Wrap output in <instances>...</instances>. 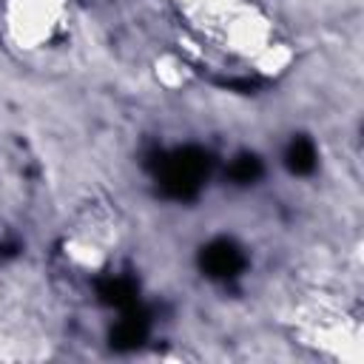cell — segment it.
I'll use <instances>...</instances> for the list:
<instances>
[{"mask_svg": "<svg viewBox=\"0 0 364 364\" xmlns=\"http://www.w3.org/2000/svg\"><path fill=\"white\" fill-rule=\"evenodd\" d=\"M3 34L23 54L57 46L71 26V0H3Z\"/></svg>", "mask_w": 364, "mask_h": 364, "instance_id": "cell-3", "label": "cell"}, {"mask_svg": "<svg viewBox=\"0 0 364 364\" xmlns=\"http://www.w3.org/2000/svg\"><path fill=\"white\" fill-rule=\"evenodd\" d=\"M65 259L80 270H100L108 262V239L100 230H74L65 239Z\"/></svg>", "mask_w": 364, "mask_h": 364, "instance_id": "cell-5", "label": "cell"}, {"mask_svg": "<svg viewBox=\"0 0 364 364\" xmlns=\"http://www.w3.org/2000/svg\"><path fill=\"white\" fill-rule=\"evenodd\" d=\"M176 6L208 46L262 74L287 68L290 48L279 40L273 20L253 0H176Z\"/></svg>", "mask_w": 364, "mask_h": 364, "instance_id": "cell-1", "label": "cell"}, {"mask_svg": "<svg viewBox=\"0 0 364 364\" xmlns=\"http://www.w3.org/2000/svg\"><path fill=\"white\" fill-rule=\"evenodd\" d=\"M299 344L313 347L324 358L361 361V321L350 307L330 293L301 299L290 316Z\"/></svg>", "mask_w": 364, "mask_h": 364, "instance_id": "cell-2", "label": "cell"}, {"mask_svg": "<svg viewBox=\"0 0 364 364\" xmlns=\"http://www.w3.org/2000/svg\"><path fill=\"white\" fill-rule=\"evenodd\" d=\"M28 290L14 276L0 273V355H28L31 341Z\"/></svg>", "mask_w": 364, "mask_h": 364, "instance_id": "cell-4", "label": "cell"}, {"mask_svg": "<svg viewBox=\"0 0 364 364\" xmlns=\"http://www.w3.org/2000/svg\"><path fill=\"white\" fill-rule=\"evenodd\" d=\"M156 77H159V82H165V85H179L182 80H185V65L176 60V57H159V63H156Z\"/></svg>", "mask_w": 364, "mask_h": 364, "instance_id": "cell-6", "label": "cell"}]
</instances>
